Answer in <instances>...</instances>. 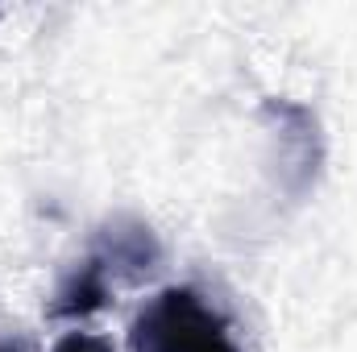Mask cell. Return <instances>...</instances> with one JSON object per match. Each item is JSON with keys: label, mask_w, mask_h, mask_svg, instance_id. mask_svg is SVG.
Segmentation results:
<instances>
[{"label": "cell", "mask_w": 357, "mask_h": 352, "mask_svg": "<svg viewBox=\"0 0 357 352\" xmlns=\"http://www.w3.org/2000/svg\"><path fill=\"white\" fill-rule=\"evenodd\" d=\"M262 116L274 129L278 141V166H282V186L299 199L312 191V182L320 175L324 162V137H320V120L312 108L295 104V99H262Z\"/></svg>", "instance_id": "cell-2"}, {"label": "cell", "mask_w": 357, "mask_h": 352, "mask_svg": "<svg viewBox=\"0 0 357 352\" xmlns=\"http://www.w3.org/2000/svg\"><path fill=\"white\" fill-rule=\"evenodd\" d=\"M133 352H237L229 319L191 286L154 294L129 328Z\"/></svg>", "instance_id": "cell-1"}, {"label": "cell", "mask_w": 357, "mask_h": 352, "mask_svg": "<svg viewBox=\"0 0 357 352\" xmlns=\"http://www.w3.org/2000/svg\"><path fill=\"white\" fill-rule=\"evenodd\" d=\"M0 352H25V344H17V340H0Z\"/></svg>", "instance_id": "cell-6"}, {"label": "cell", "mask_w": 357, "mask_h": 352, "mask_svg": "<svg viewBox=\"0 0 357 352\" xmlns=\"http://www.w3.org/2000/svg\"><path fill=\"white\" fill-rule=\"evenodd\" d=\"M54 352H112V344L104 340V336H91V332H67Z\"/></svg>", "instance_id": "cell-5"}, {"label": "cell", "mask_w": 357, "mask_h": 352, "mask_svg": "<svg viewBox=\"0 0 357 352\" xmlns=\"http://www.w3.org/2000/svg\"><path fill=\"white\" fill-rule=\"evenodd\" d=\"M91 257L108 273H121V278L137 282V278H146L154 265L162 262V245L150 232V224H142L133 216H112V224L100 228V241H96Z\"/></svg>", "instance_id": "cell-3"}, {"label": "cell", "mask_w": 357, "mask_h": 352, "mask_svg": "<svg viewBox=\"0 0 357 352\" xmlns=\"http://www.w3.org/2000/svg\"><path fill=\"white\" fill-rule=\"evenodd\" d=\"M104 303H108V269L96 257H88L59 286V294H54L46 315L50 319H84V315H96Z\"/></svg>", "instance_id": "cell-4"}]
</instances>
